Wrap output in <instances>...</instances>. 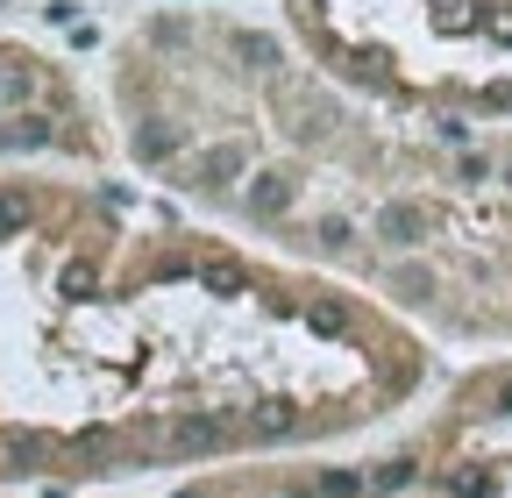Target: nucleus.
<instances>
[{
	"label": "nucleus",
	"mask_w": 512,
	"mask_h": 498,
	"mask_svg": "<svg viewBox=\"0 0 512 498\" xmlns=\"http://www.w3.org/2000/svg\"><path fill=\"white\" fill-rule=\"evenodd\" d=\"M420 385L427 342L328 271L0 178V477L285 456L392 420Z\"/></svg>",
	"instance_id": "f257e3e1"
},
{
	"label": "nucleus",
	"mask_w": 512,
	"mask_h": 498,
	"mask_svg": "<svg viewBox=\"0 0 512 498\" xmlns=\"http://www.w3.org/2000/svg\"><path fill=\"white\" fill-rule=\"evenodd\" d=\"M121 114L157 178L299 249L406 328L512 342V121H392L235 22L136 36Z\"/></svg>",
	"instance_id": "f03ea898"
}]
</instances>
